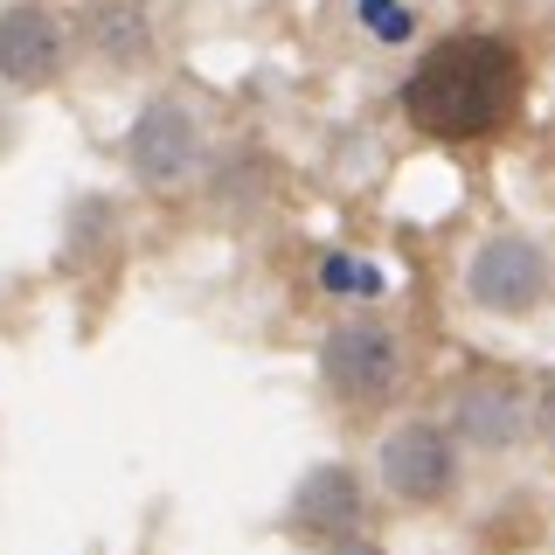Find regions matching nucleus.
Returning a JSON list of instances; mask_svg holds the SVG:
<instances>
[{"mask_svg": "<svg viewBox=\"0 0 555 555\" xmlns=\"http://www.w3.org/2000/svg\"><path fill=\"white\" fill-rule=\"evenodd\" d=\"M403 112L430 139H486L520 112V56L493 35H451L403 83Z\"/></svg>", "mask_w": 555, "mask_h": 555, "instance_id": "nucleus-1", "label": "nucleus"}, {"mask_svg": "<svg viewBox=\"0 0 555 555\" xmlns=\"http://www.w3.org/2000/svg\"><path fill=\"white\" fill-rule=\"evenodd\" d=\"M320 369L340 396H361V403H369V396H382L396 382V334L375 326V320H347V326L326 334Z\"/></svg>", "mask_w": 555, "mask_h": 555, "instance_id": "nucleus-2", "label": "nucleus"}, {"mask_svg": "<svg viewBox=\"0 0 555 555\" xmlns=\"http://www.w3.org/2000/svg\"><path fill=\"white\" fill-rule=\"evenodd\" d=\"M473 299L486 306V312H528L534 299H542V278H548V264H542V250L534 243H520V236H493L486 250L473 257Z\"/></svg>", "mask_w": 555, "mask_h": 555, "instance_id": "nucleus-3", "label": "nucleus"}, {"mask_svg": "<svg viewBox=\"0 0 555 555\" xmlns=\"http://www.w3.org/2000/svg\"><path fill=\"white\" fill-rule=\"evenodd\" d=\"M132 167H139V181H146V188H173L188 167H195V118H188L173 98H160V104L139 112V126H132Z\"/></svg>", "mask_w": 555, "mask_h": 555, "instance_id": "nucleus-4", "label": "nucleus"}, {"mask_svg": "<svg viewBox=\"0 0 555 555\" xmlns=\"http://www.w3.org/2000/svg\"><path fill=\"white\" fill-rule=\"evenodd\" d=\"M382 479L396 486L403 500H438L451 486V438L430 424H410L382 444Z\"/></svg>", "mask_w": 555, "mask_h": 555, "instance_id": "nucleus-5", "label": "nucleus"}, {"mask_svg": "<svg viewBox=\"0 0 555 555\" xmlns=\"http://www.w3.org/2000/svg\"><path fill=\"white\" fill-rule=\"evenodd\" d=\"M63 63V35L42 8H8L0 14V77L8 83H49Z\"/></svg>", "mask_w": 555, "mask_h": 555, "instance_id": "nucleus-6", "label": "nucleus"}, {"mask_svg": "<svg viewBox=\"0 0 555 555\" xmlns=\"http://www.w3.org/2000/svg\"><path fill=\"white\" fill-rule=\"evenodd\" d=\"M354 514H361V493H354V479H347L340 465L312 473V479L299 486V507H292V520H299V528H354Z\"/></svg>", "mask_w": 555, "mask_h": 555, "instance_id": "nucleus-7", "label": "nucleus"}, {"mask_svg": "<svg viewBox=\"0 0 555 555\" xmlns=\"http://www.w3.org/2000/svg\"><path fill=\"white\" fill-rule=\"evenodd\" d=\"M91 42L112 63H139L146 56V14L132 0H91Z\"/></svg>", "mask_w": 555, "mask_h": 555, "instance_id": "nucleus-8", "label": "nucleus"}, {"mask_svg": "<svg viewBox=\"0 0 555 555\" xmlns=\"http://www.w3.org/2000/svg\"><path fill=\"white\" fill-rule=\"evenodd\" d=\"M320 285L326 292H361V299H375V292H382V271L375 264H354V257H326Z\"/></svg>", "mask_w": 555, "mask_h": 555, "instance_id": "nucleus-9", "label": "nucleus"}, {"mask_svg": "<svg viewBox=\"0 0 555 555\" xmlns=\"http://www.w3.org/2000/svg\"><path fill=\"white\" fill-rule=\"evenodd\" d=\"M465 430H479L486 444H507V438H514V410H507V396H500V410H493V396H473V410H465Z\"/></svg>", "mask_w": 555, "mask_h": 555, "instance_id": "nucleus-10", "label": "nucleus"}, {"mask_svg": "<svg viewBox=\"0 0 555 555\" xmlns=\"http://www.w3.org/2000/svg\"><path fill=\"white\" fill-rule=\"evenodd\" d=\"M361 14H369V28L389 35V42H396V35H410V14L396 8V0H361Z\"/></svg>", "mask_w": 555, "mask_h": 555, "instance_id": "nucleus-11", "label": "nucleus"}, {"mask_svg": "<svg viewBox=\"0 0 555 555\" xmlns=\"http://www.w3.org/2000/svg\"><path fill=\"white\" fill-rule=\"evenodd\" d=\"M542 416H548V438H555V389H548V403H542Z\"/></svg>", "mask_w": 555, "mask_h": 555, "instance_id": "nucleus-12", "label": "nucleus"}, {"mask_svg": "<svg viewBox=\"0 0 555 555\" xmlns=\"http://www.w3.org/2000/svg\"><path fill=\"white\" fill-rule=\"evenodd\" d=\"M340 555H375V548H340Z\"/></svg>", "mask_w": 555, "mask_h": 555, "instance_id": "nucleus-13", "label": "nucleus"}]
</instances>
